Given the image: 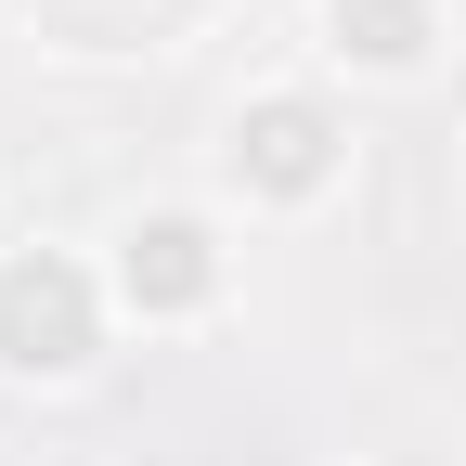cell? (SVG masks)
Masks as SVG:
<instances>
[{
  "mask_svg": "<svg viewBox=\"0 0 466 466\" xmlns=\"http://www.w3.org/2000/svg\"><path fill=\"white\" fill-rule=\"evenodd\" d=\"M324 39H337V66H428V0H324Z\"/></svg>",
  "mask_w": 466,
  "mask_h": 466,
  "instance_id": "cell-4",
  "label": "cell"
},
{
  "mask_svg": "<svg viewBox=\"0 0 466 466\" xmlns=\"http://www.w3.org/2000/svg\"><path fill=\"white\" fill-rule=\"evenodd\" d=\"M116 299L130 311H208L220 299V247H208V220H182V208H156V220H130L116 233Z\"/></svg>",
  "mask_w": 466,
  "mask_h": 466,
  "instance_id": "cell-2",
  "label": "cell"
},
{
  "mask_svg": "<svg viewBox=\"0 0 466 466\" xmlns=\"http://www.w3.org/2000/svg\"><path fill=\"white\" fill-rule=\"evenodd\" d=\"M233 168H247V195H324L337 182V116L311 91H272L233 116Z\"/></svg>",
  "mask_w": 466,
  "mask_h": 466,
  "instance_id": "cell-3",
  "label": "cell"
},
{
  "mask_svg": "<svg viewBox=\"0 0 466 466\" xmlns=\"http://www.w3.org/2000/svg\"><path fill=\"white\" fill-rule=\"evenodd\" d=\"M104 350V299H91V272L78 259H0V363L14 376H78Z\"/></svg>",
  "mask_w": 466,
  "mask_h": 466,
  "instance_id": "cell-1",
  "label": "cell"
}]
</instances>
